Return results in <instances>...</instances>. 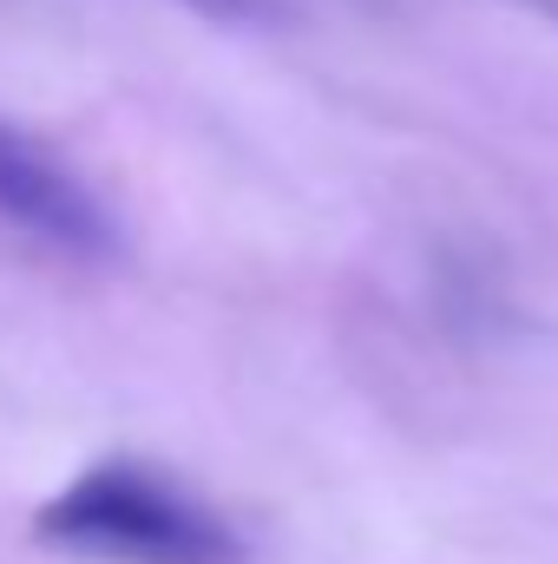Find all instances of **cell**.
I'll return each mask as SVG.
<instances>
[{
    "instance_id": "cell-3",
    "label": "cell",
    "mask_w": 558,
    "mask_h": 564,
    "mask_svg": "<svg viewBox=\"0 0 558 564\" xmlns=\"http://www.w3.org/2000/svg\"><path fill=\"white\" fill-rule=\"evenodd\" d=\"M184 7H204V13H217V20H250L264 0H184Z\"/></svg>"
},
{
    "instance_id": "cell-2",
    "label": "cell",
    "mask_w": 558,
    "mask_h": 564,
    "mask_svg": "<svg viewBox=\"0 0 558 564\" xmlns=\"http://www.w3.org/2000/svg\"><path fill=\"white\" fill-rule=\"evenodd\" d=\"M0 224L79 263H99L119 250V224L99 204V191L73 164H60L40 139L13 132L7 119H0Z\"/></svg>"
},
{
    "instance_id": "cell-4",
    "label": "cell",
    "mask_w": 558,
    "mask_h": 564,
    "mask_svg": "<svg viewBox=\"0 0 558 564\" xmlns=\"http://www.w3.org/2000/svg\"><path fill=\"white\" fill-rule=\"evenodd\" d=\"M539 7H546V13H558V0H539Z\"/></svg>"
},
{
    "instance_id": "cell-1",
    "label": "cell",
    "mask_w": 558,
    "mask_h": 564,
    "mask_svg": "<svg viewBox=\"0 0 558 564\" xmlns=\"http://www.w3.org/2000/svg\"><path fill=\"white\" fill-rule=\"evenodd\" d=\"M33 539L93 564H244V532L144 459H99L66 479L40 506Z\"/></svg>"
}]
</instances>
